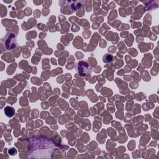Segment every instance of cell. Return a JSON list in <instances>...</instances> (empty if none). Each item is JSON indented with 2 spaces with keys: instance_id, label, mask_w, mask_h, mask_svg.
<instances>
[{
  "instance_id": "6da1fadb",
  "label": "cell",
  "mask_w": 159,
  "mask_h": 159,
  "mask_svg": "<svg viewBox=\"0 0 159 159\" xmlns=\"http://www.w3.org/2000/svg\"><path fill=\"white\" fill-rule=\"evenodd\" d=\"M53 148L54 144L50 140L43 137L35 138L30 141L29 155H33L32 158H48Z\"/></svg>"
},
{
  "instance_id": "7a4b0ae2",
  "label": "cell",
  "mask_w": 159,
  "mask_h": 159,
  "mask_svg": "<svg viewBox=\"0 0 159 159\" xmlns=\"http://www.w3.org/2000/svg\"><path fill=\"white\" fill-rule=\"evenodd\" d=\"M77 73L82 76H90L92 73V68L86 61H80L75 66Z\"/></svg>"
},
{
  "instance_id": "3957f363",
  "label": "cell",
  "mask_w": 159,
  "mask_h": 159,
  "mask_svg": "<svg viewBox=\"0 0 159 159\" xmlns=\"http://www.w3.org/2000/svg\"><path fill=\"white\" fill-rule=\"evenodd\" d=\"M4 43L7 50H11L15 48L17 45L16 35L14 34H9V36L6 38V40L4 42Z\"/></svg>"
},
{
  "instance_id": "277c9868",
  "label": "cell",
  "mask_w": 159,
  "mask_h": 159,
  "mask_svg": "<svg viewBox=\"0 0 159 159\" xmlns=\"http://www.w3.org/2000/svg\"><path fill=\"white\" fill-rule=\"evenodd\" d=\"M4 113L6 114V116L8 117H12L14 114H15V110L12 107H10V106H6L4 109Z\"/></svg>"
},
{
  "instance_id": "5b68a950",
  "label": "cell",
  "mask_w": 159,
  "mask_h": 159,
  "mask_svg": "<svg viewBox=\"0 0 159 159\" xmlns=\"http://www.w3.org/2000/svg\"><path fill=\"white\" fill-rule=\"evenodd\" d=\"M112 58H113V57H112V55L107 53L105 55H104L102 60H103V61L106 62V63L111 62L112 60Z\"/></svg>"
}]
</instances>
